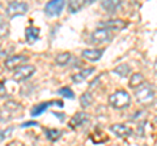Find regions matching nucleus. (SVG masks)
<instances>
[{"label": "nucleus", "mask_w": 157, "mask_h": 146, "mask_svg": "<svg viewBox=\"0 0 157 146\" xmlns=\"http://www.w3.org/2000/svg\"><path fill=\"white\" fill-rule=\"evenodd\" d=\"M131 103V97L126 90H117L109 97V104L117 110H123Z\"/></svg>", "instance_id": "nucleus-1"}, {"label": "nucleus", "mask_w": 157, "mask_h": 146, "mask_svg": "<svg viewBox=\"0 0 157 146\" xmlns=\"http://www.w3.org/2000/svg\"><path fill=\"white\" fill-rule=\"evenodd\" d=\"M136 100L141 104H149L152 100L155 99V89L148 84H143L140 86V89L135 91Z\"/></svg>", "instance_id": "nucleus-2"}, {"label": "nucleus", "mask_w": 157, "mask_h": 146, "mask_svg": "<svg viewBox=\"0 0 157 146\" xmlns=\"http://www.w3.org/2000/svg\"><path fill=\"white\" fill-rule=\"evenodd\" d=\"M28 4L24 2H11L8 4V7L6 9V14L9 18H13L16 16H22L28 12Z\"/></svg>", "instance_id": "nucleus-3"}, {"label": "nucleus", "mask_w": 157, "mask_h": 146, "mask_svg": "<svg viewBox=\"0 0 157 146\" xmlns=\"http://www.w3.org/2000/svg\"><path fill=\"white\" fill-rule=\"evenodd\" d=\"M64 7H66V2H63V0H52V2H48L45 5V13L50 17L59 16Z\"/></svg>", "instance_id": "nucleus-4"}, {"label": "nucleus", "mask_w": 157, "mask_h": 146, "mask_svg": "<svg viewBox=\"0 0 157 146\" xmlns=\"http://www.w3.org/2000/svg\"><path fill=\"white\" fill-rule=\"evenodd\" d=\"M34 72H36V67H33V65H22V67L17 68V69H14L13 80L25 81L28 78H30V77L34 75Z\"/></svg>", "instance_id": "nucleus-5"}, {"label": "nucleus", "mask_w": 157, "mask_h": 146, "mask_svg": "<svg viewBox=\"0 0 157 146\" xmlns=\"http://www.w3.org/2000/svg\"><path fill=\"white\" fill-rule=\"evenodd\" d=\"M110 39H111V31L106 30V29H97L90 35V41L93 45H101V43H105Z\"/></svg>", "instance_id": "nucleus-6"}, {"label": "nucleus", "mask_w": 157, "mask_h": 146, "mask_svg": "<svg viewBox=\"0 0 157 146\" xmlns=\"http://www.w3.org/2000/svg\"><path fill=\"white\" fill-rule=\"evenodd\" d=\"M29 60V57L26 55H14V56H11L8 57L4 63L7 69H17V68L22 67L24 64H26V61Z\"/></svg>", "instance_id": "nucleus-7"}, {"label": "nucleus", "mask_w": 157, "mask_h": 146, "mask_svg": "<svg viewBox=\"0 0 157 146\" xmlns=\"http://www.w3.org/2000/svg\"><path fill=\"white\" fill-rule=\"evenodd\" d=\"M128 22L123 21V20H109V21H102L100 22V29H106V30H122L124 29Z\"/></svg>", "instance_id": "nucleus-8"}, {"label": "nucleus", "mask_w": 157, "mask_h": 146, "mask_svg": "<svg viewBox=\"0 0 157 146\" xmlns=\"http://www.w3.org/2000/svg\"><path fill=\"white\" fill-rule=\"evenodd\" d=\"M52 104H58L59 107H63V102H60V100H50V102H43V103H39V104H37V106H34L33 108H32V111H30V114H32L33 118H37V116L42 115V114L45 112V111L48 108V107L52 106Z\"/></svg>", "instance_id": "nucleus-9"}, {"label": "nucleus", "mask_w": 157, "mask_h": 146, "mask_svg": "<svg viewBox=\"0 0 157 146\" xmlns=\"http://www.w3.org/2000/svg\"><path fill=\"white\" fill-rule=\"evenodd\" d=\"M110 130L117 137H121V138H126L132 134V129L128 128V126H126L124 124H113L110 126Z\"/></svg>", "instance_id": "nucleus-10"}, {"label": "nucleus", "mask_w": 157, "mask_h": 146, "mask_svg": "<svg viewBox=\"0 0 157 146\" xmlns=\"http://www.w3.org/2000/svg\"><path fill=\"white\" fill-rule=\"evenodd\" d=\"M102 53L104 50H97V48H86V50L82 51V57L89 61H97L102 57Z\"/></svg>", "instance_id": "nucleus-11"}, {"label": "nucleus", "mask_w": 157, "mask_h": 146, "mask_svg": "<svg viewBox=\"0 0 157 146\" xmlns=\"http://www.w3.org/2000/svg\"><path fill=\"white\" fill-rule=\"evenodd\" d=\"M88 114L85 112H77L75 114V116H72V119L70 120V126L72 129H75L77 128V126H81L84 123H86L88 121Z\"/></svg>", "instance_id": "nucleus-12"}, {"label": "nucleus", "mask_w": 157, "mask_h": 146, "mask_svg": "<svg viewBox=\"0 0 157 146\" xmlns=\"http://www.w3.org/2000/svg\"><path fill=\"white\" fill-rule=\"evenodd\" d=\"M93 72H94V67L85 68V69H82L81 72H78V73H76V75H73V76H72V81L76 82V84H80V82H82L84 80H86Z\"/></svg>", "instance_id": "nucleus-13"}, {"label": "nucleus", "mask_w": 157, "mask_h": 146, "mask_svg": "<svg viewBox=\"0 0 157 146\" xmlns=\"http://www.w3.org/2000/svg\"><path fill=\"white\" fill-rule=\"evenodd\" d=\"M39 38V29L36 26H29L25 30V39L29 45H33Z\"/></svg>", "instance_id": "nucleus-14"}, {"label": "nucleus", "mask_w": 157, "mask_h": 146, "mask_svg": "<svg viewBox=\"0 0 157 146\" xmlns=\"http://www.w3.org/2000/svg\"><path fill=\"white\" fill-rule=\"evenodd\" d=\"M93 2H88V0H82V2H80V0H72V2L68 3V12L70 13H76L78 12L81 8H84L86 4H92Z\"/></svg>", "instance_id": "nucleus-15"}, {"label": "nucleus", "mask_w": 157, "mask_h": 146, "mask_svg": "<svg viewBox=\"0 0 157 146\" xmlns=\"http://www.w3.org/2000/svg\"><path fill=\"white\" fill-rule=\"evenodd\" d=\"M101 5H102V8H104V9H106L107 12L113 13V12H115L117 9L122 5V3L119 2V0H106V2H102Z\"/></svg>", "instance_id": "nucleus-16"}, {"label": "nucleus", "mask_w": 157, "mask_h": 146, "mask_svg": "<svg viewBox=\"0 0 157 146\" xmlns=\"http://www.w3.org/2000/svg\"><path fill=\"white\" fill-rule=\"evenodd\" d=\"M144 84V76L141 75V73H134V75L131 76L130 78V87L131 89H136V87H139Z\"/></svg>", "instance_id": "nucleus-17"}, {"label": "nucleus", "mask_w": 157, "mask_h": 146, "mask_svg": "<svg viewBox=\"0 0 157 146\" xmlns=\"http://www.w3.org/2000/svg\"><path fill=\"white\" fill-rule=\"evenodd\" d=\"M71 60V53L70 52H62L55 57L56 65H67Z\"/></svg>", "instance_id": "nucleus-18"}, {"label": "nucleus", "mask_w": 157, "mask_h": 146, "mask_svg": "<svg viewBox=\"0 0 157 146\" xmlns=\"http://www.w3.org/2000/svg\"><path fill=\"white\" fill-rule=\"evenodd\" d=\"M45 133L47 136V138L54 142V141L59 140V137L62 136V130L60 129H51V128H48V129H45Z\"/></svg>", "instance_id": "nucleus-19"}, {"label": "nucleus", "mask_w": 157, "mask_h": 146, "mask_svg": "<svg viewBox=\"0 0 157 146\" xmlns=\"http://www.w3.org/2000/svg\"><path fill=\"white\" fill-rule=\"evenodd\" d=\"M130 71H131V68L128 64H121L114 69V73H117V75L121 77H126L130 73Z\"/></svg>", "instance_id": "nucleus-20"}, {"label": "nucleus", "mask_w": 157, "mask_h": 146, "mask_svg": "<svg viewBox=\"0 0 157 146\" xmlns=\"http://www.w3.org/2000/svg\"><path fill=\"white\" fill-rule=\"evenodd\" d=\"M59 95L64 97V98H68V99H73L75 98V94H73V91L70 89V87H62V89H59Z\"/></svg>", "instance_id": "nucleus-21"}, {"label": "nucleus", "mask_w": 157, "mask_h": 146, "mask_svg": "<svg viewBox=\"0 0 157 146\" xmlns=\"http://www.w3.org/2000/svg\"><path fill=\"white\" fill-rule=\"evenodd\" d=\"M80 102H81V106H82V107H88L89 104H92L93 98H92L90 93H85V94H82V95H81V98H80Z\"/></svg>", "instance_id": "nucleus-22"}, {"label": "nucleus", "mask_w": 157, "mask_h": 146, "mask_svg": "<svg viewBox=\"0 0 157 146\" xmlns=\"http://www.w3.org/2000/svg\"><path fill=\"white\" fill-rule=\"evenodd\" d=\"M8 25L6 24V21L3 20L2 17H0V38H3V37H6L8 35Z\"/></svg>", "instance_id": "nucleus-23"}, {"label": "nucleus", "mask_w": 157, "mask_h": 146, "mask_svg": "<svg viewBox=\"0 0 157 146\" xmlns=\"http://www.w3.org/2000/svg\"><path fill=\"white\" fill-rule=\"evenodd\" d=\"M13 132V126H9V128H7V129H4V130H0V142L6 138V137H8L9 134H11Z\"/></svg>", "instance_id": "nucleus-24"}, {"label": "nucleus", "mask_w": 157, "mask_h": 146, "mask_svg": "<svg viewBox=\"0 0 157 146\" xmlns=\"http://www.w3.org/2000/svg\"><path fill=\"white\" fill-rule=\"evenodd\" d=\"M7 90H6V86H4L3 82H0V98H4V97H7Z\"/></svg>", "instance_id": "nucleus-25"}, {"label": "nucleus", "mask_w": 157, "mask_h": 146, "mask_svg": "<svg viewBox=\"0 0 157 146\" xmlns=\"http://www.w3.org/2000/svg\"><path fill=\"white\" fill-rule=\"evenodd\" d=\"M28 126H38V123H36V121H26V123L21 124V128H28Z\"/></svg>", "instance_id": "nucleus-26"}, {"label": "nucleus", "mask_w": 157, "mask_h": 146, "mask_svg": "<svg viewBox=\"0 0 157 146\" xmlns=\"http://www.w3.org/2000/svg\"><path fill=\"white\" fill-rule=\"evenodd\" d=\"M0 5H2V3H0Z\"/></svg>", "instance_id": "nucleus-27"}]
</instances>
